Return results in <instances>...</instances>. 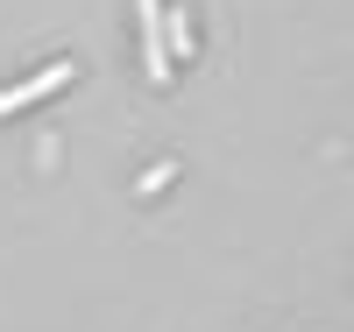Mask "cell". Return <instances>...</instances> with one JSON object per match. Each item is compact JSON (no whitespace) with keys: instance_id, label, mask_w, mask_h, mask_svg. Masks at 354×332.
<instances>
[{"instance_id":"1","label":"cell","mask_w":354,"mask_h":332,"mask_svg":"<svg viewBox=\"0 0 354 332\" xmlns=\"http://www.w3.org/2000/svg\"><path fill=\"white\" fill-rule=\"evenodd\" d=\"M57 85H71V64H57V71H43L36 85H21V92H0V113H15V106H28V99H43V92H57Z\"/></svg>"}]
</instances>
